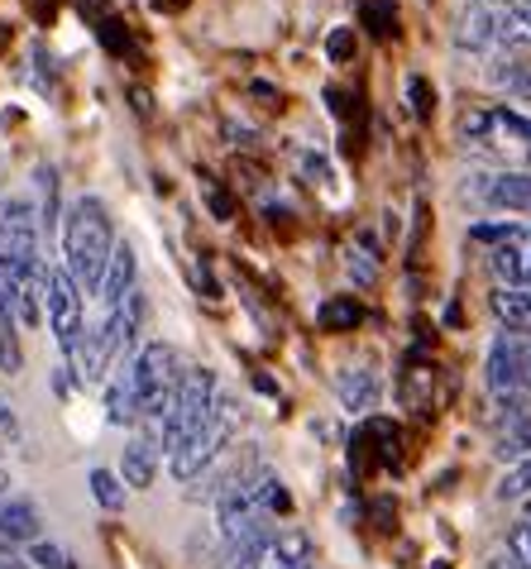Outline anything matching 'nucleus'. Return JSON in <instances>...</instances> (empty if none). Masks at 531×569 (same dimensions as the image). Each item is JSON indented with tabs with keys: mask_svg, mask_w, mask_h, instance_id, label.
Wrapping results in <instances>:
<instances>
[{
	"mask_svg": "<svg viewBox=\"0 0 531 569\" xmlns=\"http://www.w3.org/2000/svg\"><path fill=\"white\" fill-rule=\"evenodd\" d=\"M364 24L373 39H393L398 34V6L393 0H369L364 6Z\"/></svg>",
	"mask_w": 531,
	"mask_h": 569,
	"instance_id": "nucleus-25",
	"label": "nucleus"
},
{
	"mask_svg": "<svg viewBox=\"0 0 531 569\" xmlns=\"http://www.w3.org/2000/svg\"><path fill=\"white\" fill-rule=\"evenodd\" d=\"M24 569H34V565H24Z\"/></svg>",
	"mask_w": 531,
	"mask_h": 569,
	"instance_id": "nucleus-42",
	"label": "nucleus"
},
{
	"mask_svg": "<svg viewBox=\"0 0 531 569\" xmlns=\"http://www.w3.org/2000/svg\"><path fill=\"white\" fill-rule=\"evenodd\" d=\"M493 569H531V521H518L508 531L503 550L493 556Z\"/></svg>",
	"mask_w": 531,
	"mask_h": 569,
	"instance_id": "nucleus-20",
	"label": "nucleus"
},
{
	"mask_svg": "<svg viewBox=\"0 0 531 569\" xmlns=\"http://www.w3.org/2000/svg\"><path fill=\"white\" fill-rule=\"evenodd\" d=\"M498 124V116L493 110H464V120H460V134L464 139H483Z\"/></svg>",
	"mask_w": 531,
	"mask_h": 569,
	"instance_id": "nucleus-32",
	"label": "nucleus"
},
{
	"mask_svg": "<svg viewBox=\"0 0 531 569\" xmlns=\"http://www.w3.org/2000/svg\"><path fill=\"white\" fill-rule=\"evenodd\" d=\"M120 479H124V488H139V493L153 488V479H159V446H149L144 436H134L120 455Z\"/></svg>",
	"mask_w": 531,
	"mask_h": 569,
	"instance_id": "nucleus-13",
	"label": "nucleus"
},
{
	"mask_svg": "<svg viewBox=\"0 0 531 569\" xmlns=\"http://www.w3.org/2000/svg\"><path fill=\"white\" fill-rule=\"evenodd\" d=\"M302 172H307L311 182H325V178H331V163H325L321 153H311V149H307V153H302Z\"/></svg>",
	"mask_w": 531,
	"mask_h": 569,
	"instance_id": "nucleus-35",
	"label": "nucleus"
},
{
	"mask_svg": "<svg viewBox=\"0 0 531 569\" xmlns=\"http://www.w3.org/2000/svg\"><path fill=\"white\" fill-rule=\"evenodd\" d=\"M317 321L321 330H354L359 321H364V307H359V297L345 292V297H325V302L317 307Z\"/></svg>",
	"mask_w": 531,
	"mask_h": 569,
	"instance_id": "nucleus-16",
	"label": "nucleus"
},
{
	"mask_svg": "<svg viewBox=\"0 0 531 569\" xmlns=\"http://www.w3.org/2000/svg\"><path fill=\"white\" fill-rule=\"evenodd\" d=\"M0 498H10V479H6V469H0Z\"/></svg>",
	"mask_w": 531,
	"mask_h": 569,
	"instance_id": "nucleus-39",
	"label": "nucleus"
},
{
	"mask_svg": "<svg viewBox=\"0 0 531 569\" xmlns=\"http://www.w3.org/2000/svg\"><path fill=\"white\" fill-rule=\"evenodd\" d=\"M335 398H340V407H345L350 417H369L373 407H379V398H383V383H379V373L373 369H345L335 378Z\"/></svg>",
	"mask_w": 531,
	"mask_h": 569,
	"instance_id": "nucleus-9",
	"label": "nucleus"
},
{
	"mask_svg": "<svg viewBox=\"0 0 531 569\" xmlns=\"http://www.w3.org/2000/svg\"><path fill=\"white\" fill-rule=\"evenodd\" d=\"M408 106L417 120H431L435 116V87L427 82V77H408Z\"/></svg>",
	"mask_w": 531,
	"mask_h": 569,
	"instance_id": "nucleus-26",
	"label": "nucleus"
},
{
	"mask_svg": "<svg viewBox=\"0 0 531 569\" xmlns=\"http://www.w3.org/2000/svg\"><path fill=\"white\" fill-rule=\"evenodd\" d=\"M345 268H350V278L359 282V288H369V282H373V278H379V268H373V259H364V249H359V254H354V249H350V259H345Z\"/></svg>",
	"mask_w": 531,
	"mask_h": 569,
	"instance_id": "nucleus-34",
	"label": "nucleus"
},
{
	"mask_svg": "<svg viewBox=\"0 0 531 569\" xmlns=\"http://www.w3.org/2000/svg\"><path fill=\"white\" fill-rule=\"evenodd\" d=\"M201 197H207V207H211L216 220H230V216H236V201H230V192L211 178V172H201Z\"/></svg>",
	"mask_w": 531,
	"mask_h": 569,
	"instance_id": "nucleus-28",
	"label": "nucleus"
},
{
	"mask_svg": "<svg viewBox=\"0 0 531 569\" xmlns=\"http://www.w3.org/2000/svg\"><path fill=\"white\" fill-rule=\"evenodd\" d=\"M43 316H49V330L58 340V350L68 355L77 340H82V288L72 282L68 268H49L43 273Z\"/></svg>",
	"mask_w": 531,
	"mask_h": 569,
	"instance_id": "nucleus-4",
	"label": "nucleus"
},
{
	"mask_svg": "<svg viewBox=\"0 0 531 569\" xmlns=\"http://www.w3.org/2000/svg\"><path fill=\"white\" fill-rule=\"evenodd\" d=\"M20 363H24L20 340H14V326H6L0 330V373H20Z\"/></svg>",
	"mask_w": 531,
	"mask_h": 569,
	"instance_id": "nucleus-31",
	"label": "nucleus"
},
{
	"mask_svg": "<svg viewBox=\"0 0 531 569\" xmlns=\"http://www.w3.org/2000/svg\"><path fill=\"white\" fill-rule=\"evenodd\" d=\"M144 417V402L134 392V378H130V363H116L111 383H106V421L111 426H134Z\"/></svg>",
	"mask_w": 531,
	"mask_h": 569,
	"instance_id": "nucleus-11",
	"label": "nucleus"
},
{
	"mask_svg": "<svg viewBox=\"0 0 531 569\" xmlns=\"http://www.w3.org/2000/svg\"><path fill=\"white\" fill-rule=\"evenodd\" d=\"M493 455H498V460H508V465H522V460H531V417H522V421L503 426V431H498V446H493Z\"/></svg>",
	"mask_w": 531,
	"mask_h": 569,
	"instance_id": "nucleus-18",
	"label": "nucleus"
},
{
	"mask_svg": "<svg viewBox=\"0 0 531 569\" xmlns=\"http://www.w3.org/2000/svg\"><path fill=\"white\" fill-rule=\"evenodd\" d=\"M236 426H240V407L221 392V402H216V417H211L207 426H201L197 436H187L173 455H168V473H173V479H182V483L201 479V473H207L216 460H221V450L230 446Z\"/></svg>",
	"mask_w": 531,
	"mask_h": 569,
	"instance_id": "nucleus-3",
	"label": "nucleus"
},
{
	"mask_svg": "<svg viewBox=\"0 0 531 569\" xmlns=\"http://www.w3.org/2000/svg\"><path fill=\"white\" fill-rule=\"evenodd\" d=\"M29 565H34V569H77L68 550L53 546V541H34V546H29Z\"/></svg>",
	"mask_w": 531,
	"mask_h": 569,
	"instance_id": "nucleus-27",
	"label": "nucleus"
},
{
	"mask_svg": "<svg viewBox=\"0 0 531 569\" xmlns=\"http://www.w3.org/2000/svg\"><path fill=\"white\" fill-rule=\"evenodd\" d=\"M503 49H531V0H508V10H503Z\"/></svg>",
	"mask_w": 531,
	"mask_h": 569,
	"instance_id": "nucleus-21",
	"label": "nucleus"
},
{
	"mask_svg": "<svg viewBox=\"0 0 531 569\" xmlns=\"http://www.w3.org/2000/svg\"><path fill=\"white\" fill-rule=\"evenodd\" d=\"M493 116H498V124H508L512 134H522L527 144H531V120L527 116H518V110H493Z\"/></svg>",
	"mask_w": 531,
	"mask_h": 569,
	"instance_id": "nucleus-36",
	"label": "nucleus"
},
{
	"mask_svg": "<svg viewBox=\"0 0 531 569\" xmlns=\"http://www.w3.org/2000/svg\"><path fill=\"white\" fill-rule=\"evenodd\" d=\"M527 521H531V502H527Z\"/></svg>",
	"mask_w": 531,
	"mask_h": 569,
	"instance_id": "nucleus-40",
	"label": "nucleus"
},
{
	"mask_svg": "<svg viewBox=\"0 0 531 569\" xmlns=\"http://www.w3.org/2000/svg\"><path fill=\"white\" fill-rule=\"evenodd\" d=\"M311 541L302 531H278L273 536V546L263 550V556L249 565V569H311Z\"/></svg>",
	"mask_w": 531,
	"mask_h": 569,
	"instance_id": "nucleus-14",
	"label": "nucleus"
},
{
	"mask_svg": "<svg viewBox=\"0 0 531 569\" xmlns=\"http://www.w3.org/2000/svg\"><path fill=\"white\" fill-rule=\"evenodd\" d=\"M134 278H139V259H134V249L130 244H116V254H111V263H106V278H101V302H106V311H116V307H124L130 302V292H134Z\"/></svg>",
	"mask_w": 531,
	"mask_h": 569,
	"instance_id": "nucleus-8",
	"label": "nucleus"
},
{
	"mask_svg": "<svg viewBox=\"0 0 531 569\" xmlns=\"http://www.w3.org/2000/svg\"><path fill=\"white\" fill-rule=\"evenodd\" d=\"M182 373L187 369H178V350L168 340H144L139 345L134 359H130V378H134V392H139V402H144V412L182 383Z\"/></svg>",
	"mask_w": 531,
	"mask_h": 569,
	"instance_id": "nucleus-5",
	"label": "nucleus"
},
{
	"mask_svg": "<svg viewBox=\"0 0 531 569\" xmlns=\"http://www.w3.org/2000/svg\"><path fill=\"white\" fill-rule=\"evenodd\" d=\"M116 230H111V211L101 197H77L68 216H62V268L72 273V282L82 292H101L106 263L116 254Z\"/></svg>",
	"mask_w": 531,
	"mask_h": 569,
	"instance_id": "nucleus-1",
	"label": "nucleus"
},
{
	"mask_svg": "<svg viewBox=\"0 0 531 569\" xmlns=\"http://www.w3.org/2000/svg\"><path fill=\"white\" fill-rule=\"evenodd\" d=\"M216 402H221V383H216V373H211V369H187L182 383H178L173 412H168V421H163L159 446L173 455L187 436H197L201 426L216 417Z\"/></svg>",
	"mask_w": 531,
	"mask_h": 569,
	"instance_id": "nucleus-2",
	"label": "nucleus"
},
{
	"mask_svg": "<svg viewBox=\"0 0 531 569\" xmlns=\"http://www.w3.org/2000/svg\"><path fill=\"white\" fill-rule=\"evenodd\" d=\"M325 53H331V62H350L354 58V29H331V34H325Z\"/></svg>",
	"mask_w": 531,
	"mask_h": 569,
	"instance_id": "nucleus-33",
	"label": "nucleus"
},
{
	"mask_svg": "<svg viewBox=\"0 0 531 569\" xmlns=\"http://www.w3.org/2000/svg\"><path fill=\"white\" fill-rule=\"evenodd\" d=\"M479 197L498 211H531V172H493L479 182Z\"/></svg>",
	"mask_w": 531,
	"mask_h": 569,
	"instance_id": "nucleus-12",
	"label": "nucleus"
},
{
	"mask_svg": "<svg viewBox=\"0 0 531 569\" xmlns=\"http://www.w3.org/2000/svg\"><path fill=\"white\" fill-rule=\"evenodd\" d=\"M68 369H72V378H77L82 388L101 383L106 369H116L111 350H106V340H101V330H82V340H77L72 350H68Z\"/></svg>",
	"mask_w": 531,
	"mask_h": 569,
	"instance_id": "nucleus-7",
	"label": "nucleus"
},
{
	"mask_svg": "<svg viewBox=\"0 0 531 569\" xmlns=\"http://www.w3.org/2000/svg\"><path fill=\"white\" fill-rule=\"evenodd\" d=\"M91 498H97L106 512H120L124 508V479L111 469H91Z\"/></svg>",
	"mask_w": 531,
	"mask_h": 569,
	"instance_id": "nucleus-23",
	"label": "nucleus"
},
{
	"mask_svg": "<svg viewBox=\"0 0 531 569\" xmlns=\"http://www.w3.org/2000/svg\"><path fill=\"white\" fill-rule=\"evenodd\" d=\"M359 436L369 440V450H373V460H379V465H393L398 460V426L393 421L369 417L364 426H359Z\"/></svg>",
	"mask_w": 531,
	"mask_h": 569,
	"instance_id": "nucleus-19",
	"label": "nucleus"
},
{
	"mask_svg": "<svg viewBox=\"0 0 531 569\" xmlns=\"http://www.w3.org/2000/svg\"><path fill=\"white\" fill-rule=\"evenodd\" d=\"M489 307H493L498 321H503V330H512V336H531V292L527 288H493Z\"/></svg>",
	"mask_w": 531,
	"mask_h": 569,
	"instance_id": "nucleus-15",
	"label": "nucleus"
},
{
	"mask_svg": "<svg viewBox=\"0 0 531 569\" xmlns=\"http://www.w3.org/2000/svg\"><path fill=\"white\" fill-rule=\"evenodd\" d=\"M498 498H531V460H522V465H512L508 473H503V483H498Z\"/></svg>",
	"mask_w": 531,
	"mask_h": 569,
	"instance_id": "nucleus-29",
	"label": "nucleus"
},
{
	"mask_svg": "<svg viewBox=\"0 0 531 569\" xmlns=\"http://www.w3.org/2000/svg\"><path fill=\"white\" fill-rule=\"evenodd\" d=\"M470 240L503 249V244H518L522 240V226H518V220H479V226H470Z\"/></svg>",
	"mask_w": 531,
	"mask_h": 569,
	"instance_id": "nucleus-24",
	"label": "nucleus"
},
{
	"mask_svg": "<svg viewBox=\"0 0 531 569\" xmlns=\"http://www.w3.org/2000/svg\"><path fill=\"white\" fill-rule=\"evenodd\" d=\"M489 82L493 87H508L512 97L531 101V58H498L489 68Z\"/></svg>",
	"mask_w": 531,
	"mask_h": 569,
	"instance_id": "nucleus-17",
	"label": "nucleus"
},
{
	"mask_svg": "<svg viewBox=\"0 0 531 569\" xmlns=\"http://www.w3.org/2000/svg\"><path fill=\"white\" fill-rule=\"evenodd\" d=\"M0 43H6V29H0Z\"/></svg>",
	"mask_w": 531,
	"mask_h": 569,
	"instance_id": "nucleus-41",
	"label": "nucleus"
},
{
	"mask_svg": "<svg viewBox=\"0 0 531 569\" xmlns=\"http://www.w3.org/2000/svg\"><path fill=\"white\" fill-rule=\"evenodd\" d=\"M14 431H20V426H14V412L0 402V436H14Z\"/></svg>",
	"mask_w": 531,
	"mask_h": 569,
	"instance_id": "nucleus-38",
	"label": "nucleus"
},
{
	"mask_svg": "<svg viewBox=\"0 0 531 569\" xmlns=\"http://www.w3.org/2000/svg\"><path fill=\"white\" fill-rule=\"evenodd\" d=\"M249 483H254V493H259V508L269 512V517H278V512H288V508H292L288 488H283V479H278L273 469H259V473H254V479H249Z\"/></svg>",
	"mask_w": 531,
	"mask_h": 569,
	"instance_id": "nucleus-22",
	"label": "nucleus"
},
{
	"mask_svg": "<svg viewBox=\"0 0 531 569\" xmlns=\"http://www.w3.org/2000/svg\"><path fill=\"white\" fill-rule=\"evenodd\" d=\"M43 536L39 508L24 498H0V541L6 546H34Z\"/></svg>",
	"mask_w": 531,
	"mask_h": 569,
	"instance_id": "nucleus-10",
	"label": "nucleus"
},
{
	"mask_svg": "<svg viewBox=\"0 0 531 569\" xmlns=\"http://www.w3.org/2000/svg\"><path fill=\"white\" fill-rule=\"evenodd\" d=\"M39 187H43V207H39V220L43 226H58V172L53 168H39Z\"/></svg>",
	"mask_w": 531,
	"mask_h": 569,
	"instance_id": "nucleus-30",
	"label": "nucleus"
},
{
	"mask_svg": "<svg viewBox=\"0 0 531 569\" xmlns=\"http://www.w3.org/2000/svg\"><path fill=\"white\" fill-rule=\"evenodd\" d=\"M144 321H149V297L144 292H130V302L106 316L101 340H106V350H111V363L134 359V345H139V336H144Z\"/></svg>",
	"mask_w": 531,
	"mask_h": 569,
	"instance_id": "nucleus-6",
	"label": "nucleus"
},
{
	"mask_svg": "<svg viewBox=\"0 0 531 569\" xmlns=\"http://www.w3.org/2000/svg\"><path fill=\"white\" fill-rule=\"evenodd\" d=\"M29 560H20V556H14V546H6V541H0V569H24Z\"/></svg>",
	"mask_w": 531,
	"mask_h": 569,
	"instance_id": "nucleus-37",
	"label": "nucleus"
}]
</instances>
